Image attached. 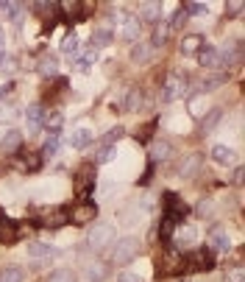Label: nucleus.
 Listing matches in <instances>:
<instances>
[{
	"mask_svg": "<svg viewBox=\"0 0 245 282\" xmlns=\"http://www.w3.org/2000/svg\"><path fill=\"white\" fill-rule=\"evenodd\" d=\"M214 268V257L209 249H195L184 257V271H212Z\"/></svg>",
	"mask_w": 245,
	"mask_h": 282,
	"instance_id": "nucleus-1",
	"label": "nucleus"
},
{
	"mask_svg": "<svg viewBox=\"0 0 245 282\" xmlns=\"http://www.w3.org/2000/svg\"><path fill=\"white\" fill-rule=\"evenodd\" d=\"M137 249H140V243H137L134 238H120V241L115 243V249H112V263H115V266L131 263L137 257Z\"/></svg>",
	"mask_w": 245,
	"mask_h": 282,
	"instance_id": "nucleus-2",
	"label": "nucleus"
},
{
	"mask_svg": "<svg viewBox=\"0 0 245 282\" xmlns=\"http://www.w3.org/2000/svg\"><path fill=\"white\" fill-rule=\"evenodd\" d=\"M37 224L45 226V229H59V226L70 224V215H67V209H64V207H47V209H42V213H39Z\"/></svg>",
	"mask_w": 245,
	"mask_h": 282,
	"instance_id": "nucleus-3",
	"label": "nucleus"
},
{
	"mask_svg": "<svg viewBox=\"0 0 245 282\" xmlns=\"http://www.w3.org/2000/svg\"><path fill=\"white\" fill-rule=\"evenodd\" d=\"M112 241H115V226H109V224L92 226L89 235H87V243L92 246V249H103V246H109Z\"/></svg>",
	"mask_w": 245,
	"mask_h": 282,
	"instance_id": "nucleus-4",
	"label": "nucleus"
},
{
	"mask_svg": "<svg viewBox=\"0 0 245 282\" xmlns=\"http://www.w3.org/2000/svg\"><path fill=\"white\" fill-rule=\"evenodd\" d=\"M67 215H70V221H73L75 226H89L95 221V215H98V207L89 204V201H81V204H75Z\"/></svg>",
	"mask_w": 245,
	"mask_h": 282,
	"instance_id": "nucleus-5",
	"label": "nucleus"
},
{
	"mask_svg": "<svg viewBox=\"0 0 245 282\" xmlns=\"http://www.w3.org/2000/svg\"><path fill=\"white\" fill-rule=\"evenodd\" d=\"M92 187H95V171L89 165H84L81 171L75 173V179H73V190H75V196H78V199H87Z\"/></svg>",
	"mask_w": 245,
	"mask_h": 282,
	"instance_id": "nucleus-6",
	"label": "nucleus"
},
{
	"mask_svg": "<svg viewBox=\"0 0 245 282\" xmlns=\"http://www.w3.org/2000/svg\"><path fill=\"white\" fill-rule=\"evenodd\" d=\"M165 213H167L165 218H170L173 224H178V221H181L184 215L189 213V207H187L181 199H178L176 193H165Z\"/></svg>",
	"mask_w": 245,
	"mask_h": 282,
	"instance_id": "nucleus-7",
	"label": "nucleus"
},
{
	"mask_svg": "<svg viewBox=\"0 0 245 282\" xmlns=\"http://www.w3.org/2000/svg\"><path fill=\"white\" fill-rule=\"evenodd\" d=\"M159 268H162L165 274H181V271H184V257H181V251H176V249L165 251V254L159 257Z\"/></svg>",
	"mask_w": 245,
	"mask_h": 282,
	"instance_id": "nucleus-8",
	"label": "nucleus"
},
{
	"mask_svg": "<svg viewBox=\"0 0 245 282\" xmlns=\"http://www.w3.org/2000/svg\"><path fill=\"white\" fill-rule=\"evenodd\" d=\"M56 11H59V14H62L67 22H78L81 17H84V6L78 3V0H62Z\"/></svg>",
	"mask_w": 245,
	"mask_h": 282,
	"instance_id": "nucleus-9",
	"label": "nucleus"
},
{
	"mask_svg": "<svg viewBox=\"0 0 245 282\" xmlns=\"http://www.w3.org/2000/svg\"><path fill=\"white\" fill-rule=\"evenodd\" d=\"M184 92V79L181 76H167L165 87H162V101H176Z\"/></svg>",
	"mask_w": 245,
	"mask_h": 282,
	"instance_id": "nucleus-10",
	"label": "nucleus"
},
{
	"mask_svg": "<svg viewBox=\"0 0 245 282\" xmlns=\"http://www.w3.org/2000/svg\"><path fill=\"white\" fill-rule=\"evenodd\" d=\"M198 59H201V67H206V70H214V67H220V62H223V56H220V51H217V48H212V45H204V48H201Z\"/></svg>",
	"mask_w": 245,
	"mask_h": 282,
	"instance_id": "nucleus-11",
	"label": "nucleus"
},
{
	"mask_svg": "<svg viewBox=\"0 0 245 282\" xmlns=\"http://www.w3.org/2000/svg\"><path fill=\"white\" fill-rule=\"evenodd\" d=\"M17 238H20V232H17V224L14 221H9L6 215H0V243H14Z\"/></svg>",
	"mask_w": 245,
	"mask_h": 282,
	"instance_id": "nucleus-12",
	"label": "nucleus"
},
{
	"mask_svg": "<svg viewBox=\"0 0 245 282\" xmlns=\"http://www.w3.org/2000/svg\"><path fill=\"white\" fill-rule=\"evenodd\" d=\"M45 118H47V112H45V106H42V104L28 106L25 121H28V126H31V129H42V126H45Z\"/></svg>",
	"mask_w": 245,
	"mask_h": 282,
	"instance_id": "nucleus-13",
	"label": "nucleus"
},
{
	"mask_svg": "<svg viewBox=\"0 0 245 282\" xmlns=\"http://www.w3.org/2000/svg\"><path fill=\"white\" fill-rule=\"evenodd\" d=\"M201 48H204V37H198V34H189V37L181 39V53L184 56H195V53H201Z\"/></svg>",
	"mask_w": 245,
	"mask_h": 282,
	"instance_id": "nucleus-14",
	"label": "nucleus"
},
{
	"mask_svg": "<svg viewBox=\"0 0 245 282\" xmlns=\"http://www.w3.org/2000/svg\"><path fill=\"white\" fill-rule=\"evenodd\" d=\"M209 246H212L214 251H223L226 254V251L231 249V241H229V235H226L223 229H214L212 235H209Z\"/></svg>",
	"mask_w": 245,
	"mask_h": 282,
	"instance_id": "nucleus-15",
	"label": "nucleus"
},
{
	"mask_svg": "<svg viewBox=\"0 0 245 282\" xmlns=\"http://www.w3.org/2000/svg\"><path fill=\"white\" fill-rule=\"evenodd\" d=\"M89 143H92V131L84 129V126H81V129H75L73 134H70V146H73V148H87Z\"/></svg>",
	"mask_w": 245,
	"mask_h": 282,
	"instance_id": "nucleus-16",
	"label": "nucleus"
},
{
	"mask_svg": "<svg viewBox=\"0 0 245 282\" xmlns=\"http://www.w3.org/2000/svg\"><path fill=\"white\" fill-rule=\"evenodd\" d=\"M140 17L145 22H159V17H162V6L159 3H145L140 6Z\"/></svg>",
	"mask_w": 245,
	"mask_h": 282,
	"instance_id": "nucleus-17",
	"label": "nucleus"
},
{
	"mask_svg": "<svg viewBox=\"0 0 245 282\" xmlns=\"http://www.w3.org/2000/svg\"><path fill=\"white\" fill-rule=\"evenodd\" d=\"M109 277V268L103 266V263H89L87 266V279L89 282H103Z\"/></svg>",
	"mask_w": 245,
	"mask_h": 282,
	"instance_id": "nucleus-18",
	"label": "nucleus"
},
{
	"mask_svg": "<svg viewBox=\"0 0 245 282\" xmlns=\"http://www.w3.org/2000/svg\"><path fill=\"white\" fill-rule=\"evenodd\" d=\"M17 168H20V171H28V173H37L42 168V154H25V159L17 162Z\"/></svg>",
	"mask_w": 245,
	"mask_h": 282,
	"instance_id": "nucleus-19",
	"label": "nucleus"
},
{
	"mask_svg": "<svg viewBox=\"0 0 245 282\" xmlns=\"http://www.w3.org/2000/svg\"><path fill=\"white\" fill-rule=\"evenodd\" d=\"M22 277H25V271L20 266H6L0 271V282H22Z\"/></svg>",
	"mask_w": 245,
	"mask_h": 282,
	"instance_id": "nucleus-20",
	"label": "nucleus"
},
{
	"mask_svg": "<svg viewBox=\"0 0 245 282\" xmlns=\"http://www.w3.org/2000/svg\"><path fill=\"white\" fill-rule=\"evenodd\" d=\"M28 254H31L34 260H47V257L56 254V249H53V246H45V243H34L31 249H28Z\"/></svg>",
	"mask_w": 245,
	"mask_h": 282,
	"instance_id": "nucleus-21",
	"label": "nucleus"
},
{
	"mask_svg": "<svg viewBox=\"0 0 245 282\" xmlns=\"http://www.w3.org/2000/svg\"><path fill=\"white\" fill-rule=\"evenodd\" d=\"M20 140H22V134L11 129V131H6V134H3V140H0V148H3V151H14V148L20 146Z\"/></svg>",
	"mask_w": 245,
	"mask_h": 282,
	"instance_id": "nucleus-22",
	"label": "nucleus"
},
{
	"mask_svg": "<svg viewBox=\"0 0 245 282\" xmlns=\"http://www.w3.org/2000/svg\"><path fill=\"white\" fill-rule=\"evenodd\" d=\"M212 159L220 162V165H229V162L234 159V151H231L229 146H214L212 148Z\"/></svg>",
	"mask_w": 245,
	"mask_h": 282,
	"instance_id": "nucleus-23",
	"label": "nucleus"
},
{
	"mask_svg": "<svg viewBox=\"0 0 245 282\" xmlns=\"http://www.w3.org/2000/svg\"><path fill=\"white\" fill-rule=\"evenodd\" d=\"M120 34H123V39H128V42H131V39H137V34H140V22H137L134 17H125Z\"/></svg>",
	"mask_w": 245,
	"mask_h": 282,
	"instance_id": "nucleus-24",
	"label": "nucleus"
},
{
	"mask_svg": "<svg viewBox=\"0 0 245 282\" xmlns=\"http://www.w3.org/2000/svg\"><path fill=\"white\" fill-rule=\"evenodd\" d=\"M92 45H95V48L112 45V31H106V28H98V31H92Z\"/></svg>",
	"mask_w": 245,
	"mask_h": 282,
	"instance_id": "nucleus-25",
	"label": "nucleus"
},
{
	"mask_svg": "<svg viewBox=\"0 0 245 282\" xmlns=\"http://www.w3.org/2000/svg\"><path fill=\"white\" fill-rule=\"evenodd\" d=\"M59 146H62V140H59V134H47V140H45V148H42V157H53V154L59 151Z\"/></svg>",
	"mask_w": 245,
	"mask_h": 282,
	"instance_id": "nucleus-26",
	"label": "nucleus"
},
{
	"mask_svg": "<svg viewBox=\"0 0 245 282\" xmlns=\"http://www.w3.org/2000/svg\"><path fill=\"white\" fill-rule=\"evenodd\" d=\"M62 53H64V56H75V53H78V37H75V34L64 37V42H62Z\"/></svg>",
	"mask_w": 245,
	"mask_h": 282,
	"instance_id": "nucleus-27",
	"label": "nucleus"
},
{
	"mask_svg": "<svg viewBox=\"0 0 245 282\" xmlns=\"http://www.w3.org/2000/svg\"><path fill=\"white\" fill-rule=\"evenodd\" d=\"M140 104H142V95H140V89H131V92H128V98H125V112H134V109H140Z\"/></svg>",
	"mask_w": 245,
	"mask_h": 282,
	"instance_id": "nucleus-28",
	"label": "nucleus"
},
{
	"mask_svg": "<svg viewBox=\"0 0 245 282\" xmlns=\"http://www.w3.org/2000/svg\"><path fill=\"white\" fill-rule=\"evenodd\" d=\"M39 73L42 76H56V59H53V56L42 59V62H39Z\"/></svg>",
	"mask_w": 245,
	"mask_h": 282,
	"instance_id": "nucleus-29",
	"label": "nucleus"
},
{
	"mask_svg": "<svg viewBox=\"0 0 245 282\" xmlns=\"http://www.w3.org/2000/svg\"><path fill=\"white\" fill-rule=\"evenodd\" d=\"M173 154V148H170V143H156V146H153V159H167Z\"/></svg>",
	"mask_w": 245,
	"mask_h": 282,
	"instance_id": "nucleus-30",
	"label": "nucleus"
},
{
	"mask_svg": "<svg viewBox=\"0 0 245 282\" xmlns=\"http://www.w3.org/2000/svg\"><path fill=\"white\" fill-rule=\"evenodd\" d=\"M112 157H115V146H103L98 151V157H95V162H98V165H106V162H112Z\"/></svg>",
	"mask_w": 245,
	"mask_h": 282,
	"instance_id": "nucleus-31",
	"label": "nucleus"
},
{
	"mask_svg": "<svg viewBox=\"0 0 245 282\" xmlns=\"http://www.w3.org/2000/svg\"><path fill=\"white\" fill-rule=\"evenodd\" d=\"M220 115H223V112H220V109H212V112H209V115H206V121H204V134H206V131H212L214 126H217Z\"/></svg>",
	"mask_w": 245,
	"mask_h": 282,
	"instance_id": "nucleus-32",
	"label": "nucleus"
},
{
	"mask_svg": "<svg viewBox=\"0 0 245 282\" xmlns=\"http://www.w3.org/2000/svg\"><path fill=\"white\" fill-rule=\"evenodd\" d=\"M173 229H176V224H173L170 218H162V224H159V235H162L165 241H170V238H173Z\"/></svg>",
	"mask_w": 245,
	"mask_h": 282,
	"instance_id": "nucleus-33",
	"label": "nucleus"
},
{
	"mask_svg": "<svg viewBox=\"0 0 245 282\" xmlns=\"http://www.w3.org/2000/svg\"><path fill=\"white\" fill-rule=\"evenodd\" d=\"M47 282H75V277H73V271H67V268H62V271L50 274V279H47Z\"/></svg>",
	"mask_w": 245,
	"mask_h": 282,
	"instance_id": "nucleus-34",
	"label": "nucleus"
},
{
	"mask_svg": "<svg viewBox=\"0 0 245 282\" xmlns=\"http://www.w3.org/2000/svg\"><path fill=\"white\" fill-rule=\"evenodd\" d=\"M242 11V0H231V3H226V17H237Z\"/></svg>",
	"mask_w": 245,
	"mask_h": 282,
	"instance_id": "nucleus-35",
	"label": "nucleus"
},
{
	"mask_svg": "<svg viewBox=\"0 0 245 282\" xmlns=\"http://www.w3.org/2000/svg\"><path fill=\"white\" fill-rule=\"evenodd\" d=\"M153 129H156V123H148L145 129L137 131V140H140V143H148V140H151V134H153Z\"/></svg>",
	"mask_w": 245,
	"mask_h": 282,
	"instance_id": "nucleus-36",
	"label": "nucleus"
},
{
	"mask_svg": "<svg viewBox=\"0 0 245 282\" xmlns=\"http://www.w3.org/2000/svg\"><path fill=\"white\" fill-rule=\"evenodd\" d=\"M89 64H95V51H87L78 59V70H89Z\"/></svg>",
	"mask_w": 245,
	"mask_h": 282,
	"instance_id": "nucleus-37",
	"label": "nucleus"
},
{
	"mask_svg": "<svg viewBox=\"0 0 245 282\" xmlns=\"http://www.w3.org/2000/svg\"><path fill=\"white\" fill-rule=\"evenodd\" d=\"M167 39V26H156V31H153V45H165Z\"/></svg>",
	"mask_w": 245,
	"mask_h": 282,
	"instance_id": "nucleus-38",
	"label": "nucleus"
},
{
	"mask_svg": "<svg viewBox=\"0 0 245 282\" xmlns=\"http://www.w3.org/2000/svg\"><path fill=\"white\" fill-rule=\"evenodd\" d=\"M123 134H125V131L120 129V126H117V129H112V131H109V137H106V146H115V140H120Z\"/></svg>",
	"mask_w": 245,
	"mask_h": 282,
	"instance_id": "nucleus-39",
	"label": "nucleus"
},
{
	"mask_svg": "<svg viewBox=\"0 0 245 282\" xmlns=\"http://www.w3.org/2000/svg\"><path fill=\"white\" fill-rule=\"evenodd\" d=\"M148 53H151V51H148L145 45H137V48H134V59H137V62H145Z\"/></svg>",
	"mask_w": 245,
	"mask_h": 282,
	"instance_id": "nucleus-40",
	"label": "nucleus"
},
{
	"mask_svg": "<svg viewBox=\"0 0 245 282\" xmlns=\"http://www.w3.org/2000/svg\"><path fill=\"white\" fill-rule=\"evenodd\" d=\"M195 168H198V157H189L187 162H184V168H181V173H193Z\"/></svg>",
	"mask_w": 245,
	"mask_h": 282,
	"instance_id": "nucleus-41",
	"label": "nucleus"
},
{
	"mask_svg": "<svg viewBox=\"0 0 245 282\" xmlns=\"http://www.w3.org/2000/svg\"><path fill=\"white\" fill-rule=\"evenodd\" d=\"M187 14H206V6H201V3H193V6H187Z\"/></svg>",
	"mask_w": 245,
	"mask_h": 282,
	"instance_id": "nucleus-42",
	"label": "nucleus"
},
{
	"mask_svg": "<svg viewBox=\"0 0 245 282\" xmlns=\"http://www.w3.org/2000/svg\"><path fill=\"white\" fill-rule=\"evenodd\" d=\"M184 20H187V11H176V14H173V22H170V26H184Z\"/></svg>",
	"mask_w": 245,
	"mask_h": 282,
	"instance_id": "nucleus-43",
	"label": "nucleus"
},
{
	"mask_svg": "<svg viewBox=\"0 0 245 282\" xmlns=\"http://www.w3.org/2000/svg\"><path fill=\"white\" fill-rule=\"evenodd\" d=\"M240 279H242V271H240V268H234V271L229 274V282H240Z\"/></svg>",
	"mask_w": 245,
	"mask_h": 282,
	"instance_id": "nucleus-44",
	"label": "nucleus"
},
{
	"mask_svg": "<svg viewBox=\"0 0 245 282\" xmlns=\"http://www.w3.org/2000/svg\"><path fill=\"white\" fill-rule=\"evenodd\" d=\"M11 89H14V87H11V84H3V87H0V101H3L6 95H11Z\"/></svg>",
	"mask_w": 245,
	"mask_h": 282,
	"instance_id": "nucleus-45",
	"label": "nucleus"
},
{
	"mask_svg": "<svg viewBox=\"0 0 245 282\" xmlns=\"http://www.w3.org/2000/svg\"><path fill=\"white\" fill-rule=\"evenodd\" d=\"M242 182V168H237V171H234V184H240Z\"/></svg>",
	"mask_w": 245,
	"mask_h": 282,
	"instance_id": "nucleus-46",
	"label": "nucleus"
},
{
	"mask_svg": "<svg viewBox=\"0 0 245 282\" xmlns=\"http://www.w3.org/2000/svg\"><path fill=\"white\" fill-rule=\"evenodd\" d=\"M165 282H184V279H181V277H167Z\"/></svg>",
	"mask_w": 245,
	"mask_h": 282,
	"instance_id": "nucleus-47",
	"label": "nucleus"
}]
</instances>
